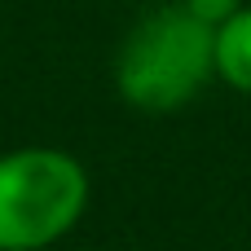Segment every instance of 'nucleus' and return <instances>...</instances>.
<instances>
[{"label": "nucleus", "instance_id": "1", "mask_svg": "<svg viewBox=\"0 0 251 251\" xmlns=\"http://www.w3.org/2000/svg\"><path fill=\"white\" fill-rule=\"evenodd\" d=\"M212 35L216 31L203 26L194 13H185L181 0L150 9L119 44V57H115L119 97L146 115L181 110L216 75Z\"/></svg>", "mask_w": 251, "mask_h": 251}, {"label": "nucleus", "instance_id": "2", "mask_svg": "<svg viewBox=\"0 0 251 251\" xmlns=\"http://www.w3.org/2000/svg\"><path fill=\"white\" fill-rule=\"evenodd\" d=\"M88 207V172L53 146L0 154V251H40L75 229Z\"/></svg>", "mask_w": 251, "mask_h": 251}, {"label": "nucleus", "instance_id": "3", "mask_svg": "<svg viewBox=\"0 0 251 251\" xmlns=\"http://www.w3.org/2000/svg\"><path fill=\"white\" fill-rule=\"evenodd\" d=\"M212 62H216V75L229 88L251 93V4H243L229 22L216 26V35H212Z\"/></svg>", "mask_w": 251, "mask_h": 251}, {"label": "nucleus", "instance_id": "4", "mask_svg": "<svg viewBox=\"0 0 251 251\" xmlns=\"http://www.w3.org/2000/svg\"><path fill=\"white\" fill-rule=\"evenodd\" d=\"M243 4H247V0H181V9L194 13V18H199L203 26H212V31H216L221 22H229Z\"/></svg>", "mask_w": 251, "mask_h": 251}]
</instances>
